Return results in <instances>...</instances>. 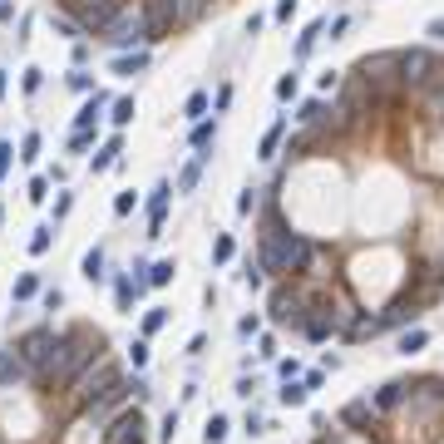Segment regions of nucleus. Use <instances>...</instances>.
Here are the masks:
<instances>
[{
	"mask_svg": "<svg viewBox=\"0 0 444 444\" xmlns=\"http://www.w3.org/2000/svg\"><path fill=\"white\" fill-rule=\"evenodd\" d=\"M306 395H311V390H306L301 380H287V385H282V405H306Z\"/></svg>",
	"mask_w": 444,
	"mask_h": 444,
	"instance_id": "4be33fe9",
	"label": "nucleus"
},
{
	"mask_svg": "<svg viewBox=\"0 0 444 444\" xmlns=\"http://www.w3.org/2000/svg\"><path fill=\"white\" fill-rule=\"evenodd\" d=\"M306 316H311V311H306V296H301V292H292V287H276V292H271V321H276V326H296V331H301Z\"/></svg>",
	"mask_w": 444,
	"mask_h": 444,
	"instance_id": "0eeeda50",
	"label": "nucleus"
},
{
	"mask_svg": "<svg viewBox=\"0 0 444 444\" xmlns=\"http://www.w3.org/2000/svg\"><path fill=\"white\" fill-rule=\"evenodd\" d=\"M49 232H54V228H40V232L30 237V252H35V257H45V252H49Z\"/></svg>",
	"mask_w": 444,
	"mask_h": 444,
	"instance_id": "f704fd0d",
	"label": "nucleus"
},
{
	"mask_svg": "<svg viewBox=\"0 0 444 444\" xmlns=\"http://www.w3.org/2000/svg\"><path fill=\"white\" fill-rule=\"evenodd\" d=\"M104 104H109L104 94H89V104L74 114V129H94V119H99V109H104Z\"/></svg>",
	"mask_w": 444,
	"mask_h": 444,
	"instance_id": "2eb2a0df",
	"label": "nucleus"
},
{
	"mask_svg": "<svg viewBox=\"0 0 444 444\" xmlns=\"http://www.w3.org/2000/svg\"><path fill=\"white\" fill-rule=\"evenodd\" d=\"M84 276H89V282H99V276H104V252H99V247L84 257Z\"/></svg>",
	"mask_w": 444,
	"mask_h": 444,
	"instance_id": "c85d7f7f",
	"label": "nucleus"
},
{
	"mask_svg": "<svg viewBox=\"0 0 444 444\" xmlns=\"http://www.w3.org/2000/svg\"><path fill=\"white\" fill-rule=\"evenodd\" d=\"M35 292H40V276H35V271H25L20 282H15V301H30Z\"/></svg>",
	"mask_w": 444,
	"mask_h": 444,
	"instance_id": "393cba45",
	"label": "nucleus"
},
{
	"mask_svg": "<svg viewBox=\"0 0 444 444\" xmlns=\"http://www.w3.org/2000/svg\"><path fill=\"white\" fill-rule=\"evenodd\" d=\"M296 15V0H276V20H292Z\"/></svg>",
	"mask_w": 444,
	"mask_h": 444,
	"instance_id": "79ce46f5",
	"label": "nucleus"
},
{
	"mask_svg": "<svg viewBox=\"0 0 444 444\" xmlns=\"http://www.w3.org/2000/svg\"><path fill=\"white\" fill-rule=\"evenodd\" d=\"M341 420H346L351 429H370V420H375V405H370V400H351V405L341 410Z\"/></svg>",
	"mask_w": 444,
	"mask_h": 444,
	"instance_id": "f8f14e48",
	"label": "nucleus"
},
{
	"mask_svg": "<svg viewBox=\"0 0 444 444\" xmlns=\"http://www.w3.org/2000/svg\"><path fill=\"white\" fill-rule=\"evenodd\" d=\"M10 158H15V148L0 143V183H6V173H10Z\"/></svg>",
	"mask_w": 444,
	"mask_h": 444,
	"instance_id": "58836bf2",
	"label": "nucleus"
},
{
	"mask_svg": "<svg viewBox=\"0 0 444 444\" xmlns=\"http://www.w3.org/2000/svg\"><path fill=\"white\" fill-rule=\"evenodd\" d=\"M425 94H429V119H439V124H444V70H439V79H434Z\"/></svg>",
	"mask_w": 444,
	"mask_h": 444,
	"instance_id": "f3484780",
	"label": "nucleus"
},
{
	"mask_svg": "<svg viewBox=\"0 0 444 444\" xmlns=\"http://www.w3.org/2000/svg\"><path fill=\"white\" fill-rule=\"evenodd\" d=\"M173 434H178V410L163 415V439H173Z\"/></svg>",
	"mask_w": 444,
	"mask_h": 444,
	"instance_id": "a19ab883",
	"label": "nucleus"
},
{
	"mask_svg": "<svg viewBox=\"0 0 444 444\" xmlns=\"http://www.w3.org/2000/svg\"><path fill=\"white\" fill-rule=\"evenodd\" d=\"M0 217H6V212H0Z\"/></svg>",
	"mask_w": 444,
	"mask_h": 444,
	"instance_id": "09e8293b",
	"label": "nucleus"
},
{
	"mask_svg": "<svg viewBox=\"0 0 444 444\" xmlns=\"http://www.w3.org/2000/svg\"><path fill=\"white\" fill-rule=\"evenodd\" d=\"M143 65H148V49H134V54H119V60H114V74L119 79H134Z\"/></svg>",
	"mask_w": 444,
	"mask_h": 444,
	"instance_id": "4468645a",
	"label": "nucleus"
},
{
	"mask_svg": "<svg viewBox=\"0 0 444 444\" xmlns=\"http://www.w3.org/2000/svg\"><path fill=\"white\" fill-rule=\"evenodd\" d=\"M70 89H79V94H89L94 84H89V74H70Z\"/></svg>",
	"mask_w": 444,
	"mask_h": 444,
	"instance_id": "a18cd8bd",
	"label": "nucleus"
},
{
	"mask_svg": "<svg viewBox=\"0 0 444 444\" xmlns=\"http://www.w3.org/2000/svg\"><path fill=\"white\" fill-rule=\"evenodd\" d=\"M321 114H326V104H321V99H306V104L296 109V124H316Z\"/></svg>",
	"mask_w": 444,
	"mask_h": 444,
	"instance_id": "b1692460",
	"label": "nucleus"
},
{
	"mask_svg": "<svg viewBox=\"0 0 444 444\" xmlns=\"http://www.w3.org/2000/svg\"><path fill=\"white\" fill-rule=\"evenodd\" d=\"M45 198H49V178H35L30 183V203H45Z\"/></svg>",
	"mask_w": 444,
	"mask_h": 444,
	"instance_id": "4c0bfd02",
	"label": "nucleus"
},
{
	"mask_svg": "<svg viewBox=\"0 0 444 444\" xmlns=\"http://www.w3.org/2000/svg\"><path fill=\"white\" fill-rule=\"evenodd\" d=\"M89 143H94V129H74V134H70V148H74V153H84Z\"/></svg>",
	"mask_w": 444,
	"mask_h": 444,
	"instance_id": "72a5a7b5",
	"label": "nucleus"
},
{
	"mask_svg": "<svg viewBox=\"0 0 444 444\" xmlns=\"http://www.w3.org/2000/svg\"><path fill=\"white\" fill-rule=\"evenodd\" d=\"M104 40L114 45V49H134V45H143V40H148V15H143V6H124L114 20H109Z\"/></svg>",
	"mask_w": 444,
	"mask_h": 444,
	"instance_id": "20e7f679",
	"label": "nucleus"
},
{
	"mask_svg": "<svg viewBox=\"0 0 444 444\" xmlns=\"http://www.w3.org/2000/svg\"><path fill=\"white\" fill-rule=\"evenodd\" d=\"M316 262V247L301 237V232H287L276 212L267 217V232H262V252H257V271H276V276H292V271H306Z\"/></svg>",
	"mask_w": 444,
	"mask_h": 444,
	"instance_id": "f03ea898",
	"label": "nucleus"
},
{
	"mask_svg": "<svg viewBox=\"0 0 444 444\" xmlns=\"http://www.w3.org/2000/svg\"><path fill=\"white\" fill-rule=\"evenodd\" d=\"M114 212H119V217L134 212V193H119V198H114Z\"/></svg>",
	"mask_w": 444,
	"mask_h": 444,
	"instance_id": "37998d69",
	"label": "nucleus"
},
{
	"mask_svg": "<svg viewBox=\"0 0 444 444\" xmlns=\"http://www.w3.org/2000/svg\"><path fill=\"white\" fill-rule=\"evenodd\" d=\"M252 207H257V188H247V193L237 198V212H252Z\"/></svg>",
	"mask_w": 444,
	"mask_h": 444,
	"instance_id": "c03bdc74",
	"label": "nucleus"
},
{
	"mask_svg": "<svg viewBox=\"0 0 444 444\" xmlns=\"http://www.w3.org/2000/svg\"><path fill=\"white\" fill-rule=\"evenodd\" d=\"M99 356H104V331H94V326L60 331V336H54V346H49V356L40 360V380L70 385V380H79Z\"/></svg>",
	"mask_w": 444,
	"mask_h": 444,
	"instance_id": "f257e3e1",
	"label": "nucleus"
},
{
	"mask_svg": "<svg viewBox=\"0 0 444 444\" xmlns=\"http://www.w3.org/2000/svg\"><path fill=\"white\" fill-rule=\"evenodd\" d=\"M212 143H217V124H207V119H203V124L193 129V148H198V153H207Z\"/></svg>",
	"mask_w": 444,
	"mask_h": 444,
	"instance_id": "6ab92c4d",
	"label": "nucleus"
},
{
	"mask_svg": "<svg viewBox=\"0 0 444 444\" xmlns=\"http://www.w3.org/2000/svg\"><path fill=\"white\" fill-rule=\"evenodd\" d=\"M425 341H429V336H425V331L415 326V331H405V336H400V351H405V356H415V351H420Z\"/></svg>",
	"mask_w": 444,
	"mask_h": 444,
	"instance_id": "bb28decb",
	"label": "nucleus"
},
{
	"mask_svg": "<svg viewBox=\"0 0 444 444\" xmlns=\"http://www.w3.org/2000/svg\"><path fill=\"white\" fill-rule=\"evenodd\" d=\"M129 360H134V365H148V341H134V351H129Z\"/></svg>",
	"mask_w": 444,
	"mask_h": 444,
	"instance_id": "ea45409f",
	"label": "nucleus"
},
{
	"mask_svg": "<svg viewBox=\"0 0 444 444\" xmlns=\"http://www.w3.org/2000/svg\"><path fill=\"white\" fill-rule=\"evenodd\" d=\"M143 429H148V425H143V415H138V405H134V410H124L114 425L104 429V444H148Z\"/></svg>",
	"mask_w": 444,
	"mask_h": 444,
	"instance_id": "6e6552de",
	"label": "nucleus"
},
{
	"mask_svg": "<svg viewBox=\"0 0 444 444\" xmlns=\"http://www.w3.org/2000/svg\"><path fill=\"white\" fill-rule=\"evenodd\" d=\"M316 35H321V20H311V25L301 30V40H296V60H306V54L316 49Z\"/></svg>",
	"mask_w": 444,
	"mask_h": 444,
	"instance_id": "aec40b11",
	"label": "nucleus"
},
{
	"mask_svg": "<svg viewBox=\"0 0 444 444\" xmlns=\"http://www.w3.org/2000/svg\"><path fill=\"white\" fill-rule=\"evenodd\" d=\"M49 346H54V331H49V326H35V331H25V341L15 346V356H20L25 365L40 370V360L49 356Z\"/></svg>",
	"mask_w": 444,
	"mask_h": 444,
	"instance_id": "1a4fd4ad",
	"label": "nucleus"
},
{
	"mask_svg": "<svg viewBox=\"0 0 444 444\" xmlns=\"http://www.w3.org/2000/svg\"><path fill=\"white\" fill-rule=\"evenodd\" d=\"M119 153H124V143L119 138H109L99 153H94V173H104V168H114V163H119Z\"/></svg>",
	"mask_w": 444,
	"mask_h": 444,
	"instance_id": "dca6fc26",
	"label": "nucleus"
},
{
	"mask_svg": "<svg viewBox=\"0 0 444 444\" xmlns=\"http://www.w3.org/2000/svg\"><path fill=\"white\" fill-rule=\"evenodd\" d=\"M282 134H287V119H276V124L267 129V138H262V158H271V153H276V143H282Z\"/></svg>",
	"mask_w": 444,
	"mask_h": 444,
	"instance_id": "412c9836",
	"label": "nucleus"
},
{
	"mask_svg": "<svg viewBox=\"0 0 444 444\" xmlns=\"http://www.w3.org/2000/svg\"><path fill=\"white\" fill-rule=\"evenodd\" d=\"M296 94V74H282V79H276V99H292Z\"/></svg>",
	"mask_w": 444,
	"mask_h": 444,
	"instance_id": "e433bc0d",
	"label": "nucleus"
},
{
	"mask_svg": "<svg viewBox=\"0 0 444 444\" xmlns=\"http://www.w3.org/2000/svg\"><path fill=\"white\" fill-rule=\"evenodd\" d=\"M163 321H168V311H163V306H153V311L143 316V341L153 336V331H163Z\"/></svg>",
	"mask_w": 444,
	"mask_h": 444,
	"instance_id": "a878e982",
	"label": "nucleus"
},
{
	"mask_svg": "<svg viewBox=\"0 0 444 444\" xmlns=\"http://www.w3.org/2000/svg\"><path fill=\"white\" fill-rule=\"evenodd\" d=\"M134 114H138V109H134V99H119V104H114V114H109V119H114V124L124 129V124H129Z\"/></svg>",
	"mask_w": 444,
	"mask_h": 444,
	"instance_id": "c756f323",
	"label": "nucleus"
},
{
	"mask_svg": "<svg viewBox=\"0 0 444 444\" xmlns=\"http://www.w3.org/2000/svg\"><path fill=\"white\" fill-rule=\"evenodd\" d=\"M168 198H173L168 183L153 188V198H148V237H163V212H168Z\"/></svg>",
	"mask_w": 444,
	"mask_h": 444,
	"instance_id": "9d476101",
	"label": "nucleus"
},
{
	"mask_svg": "<svg viewBox=\"0 0 444 444\" xmlns=\"http://www.w3.org/2000/svg\"><path fill=\"white\" fill-rule=\"evenodd\" d=\"M25 370H30V365H25V360H20L15 351H0V385H15V380H20Z\"/></svg>",
	"mask_w": 444,
	"mask_h": 444,
	"instance_id": "ddd939ff",
	"label": "nucleus"
},
{
	"mask_svg": "<svg viewBox=\"0 0 444 444\" xmlns=\"http://www.w3.org/2000/svg\"><path fill=\"white\" fill-rule=\"evenodd\" d=\"M212 262H232V237H228V232L212 242Z\"/></svg>",
	"mask_w": 444,
	"mask_h": 444,
	"instance_id": "2f4dec72",
	"label": "nucleus"
},
{
	"mask_svg": "<svg viewBox=\"0 0 444 444\" xmlns=\"http://www.w3.org/2000/svg\"><path fill=\"white\" fill-rule=\"evenodd\" d=\"M207 444H222V439H228V420H222V415H212L207 420V434H203Z\"/></svg>",
	"mask_w": 444,
	"mask_h": 444,
	"instance_id": "cd10ccee",
	"label": "nucleus"
},
{
	"mask_svg": "<svg viewBox=\"0 0 444 444\" xmlns=\"http://www.w3.org/2000/svg\"><path fill=\"white\" fill-rule=\"evenodd\" d=\"M65 6L74 10V25L79 30H109V20H114L119 10H124V0H65Z\"/></svg>",
	"mask_w": 444,
	"mask_h": 444,
	"instance_id": "423d86ee",
	"label": "nucleus"
},
{
	"mask_svg": "<svg viewBox=\"0 0 444 444\" xmlns=\"http://www.w3.org/2000/svg\"><path fill=\"white\" fill-rule=\"evenodd\" d=\"M405 395H415V385H410V380H390V385H380V395H375L370 405H375V410H395Z\"/></svg>",
	"mask_w": 444,
	"mask_h": 444,
	"instance_id": "9b49d317",
	"label": "nucleus"
},
{
	"mask_svg": "<svg viewBox=\"0 0 444 444\" xmlns=\"http://www.w3.org/2000/svg\"><path fill=\"white\" fill-rule=\"evenodd\" d=\"M20 158H25V163L40 158V134H25V138H20Z\"/></svg>",
	"mask_w": 444,
	"mask_h": 444,
	"instance_id": "7c9ffc66",
	"label": "nucleus"
},
{
	"mask_svg": "<svg viewBox=\"0 0 444 444\" xmlns=\"http://www.w3.org/2000/svg\"><path fill=\"white\" fill-rule=\"evenodd\" d=\"M183 114L203 124V114H207V94H193V99H188V109H183Z\"/></svg>",
	"mask_w": 444,
	"mask_h": 444,
	"instance_id": "473e14b6",
	"label": "nucleus"
},
{
	"mask_svg": "<svg viewBox=\"0 0 444 444\" xmlns=\"http://www.w3.org/2000/svg\"><path fill=\"white\" fill-rule=\"evenodd\" d=\"M173 271H178L173 262H153V267H148V276H143V282H148V287H168V282H173Z\"/></svg>",
	"mask_w": 444,
	"mask_h": 444,
	"instance_id": "a211bd4d",
	"label": "nucleus"
},
{
	"mask_svg": "<svg viewBox=\"0 0 444 444\" xmlns=\"http://www.w3.org/2000/svg\"><path fill=\"white\" fill-rule=\"evenodd\" d=\"M207 0H143V15H148V40H163L183 25H193L203 15Z\"/></svg>",
	"mask_w": 444,
	"mask_h": 444,
	"instance_id": "7ed1b4c3",
	"label": "nucleus"
},
{
	"mask_svg": "<svg viewBox=\"0 0 444 444\" xmlns=\"http://www.w3.org/2000/svg\"><path fill=\"white\" fill-rule=\"evenodd\" d=\"M439 60H434V54L429 49H400V84L405 89H429L434 79H439Z\"/></svg>",
	"mask_w": 444,
	"mask_h": 444,
	"instance_id": "39448f33",
	"label": "nucleus"
},
{
	"mask_svg": "<svg viewBox=\"0 0 444 444\" xmlns=\"http://www.w3.org/2000/svg\"><path fill=\"white\" fill-rule=\"evenodd\" d=\"M257 331H262V321H257V316H242V321H237V336H242V341H252Z\"/></svg>",
	"mask_w": 444,
	"mask_h": 444,
	"instance_id": "c9c22d12",
	"label": "nucleus"
},
{
	"mask_svg": "<svg viewBox=\"0 0 444 444\" xmlns=\"http://www.w3.org/2000/svg\"><path fill=\"white\" fill-rule=\"evenodd\" d=\"M429 40H444V20H429Z\"/></svg>",
	"mask_w": 444,
	"mask_h": 444,
	"instance_id": "49530a36",
	"label": "nucleus"
},
{
	"mask_svg": "<svg viewBox=\"0 0 444 444\" xmlns=\"http://www.w3.org/2000/svg\"><path fill=\"white\" fill-rule=\"evenodd\" d=\"M198 178H203V163L193 158V163H188V168L178 173V193H193V188H198Z\"/></svg>",
	"mask_w": 444,
	"mask_h": 444,
	"instance_id": "5701e85b",
	"label": "nucleus"
},
{
	"mask_svg": "<svg viewBox=\"0 0 444 444\" xmlns=\"http://www.w3.org/2000/svg\"><path fill=\"white\" fill-rule=\"evenodd\" d=\"M0 99H6V70H0Z\"/></svg>",
	"mask_w": 444,
	"mask_h": 444,
	"instance_id": "de8ad7c7",
	"label": "nucleus"
}]
</instances>
